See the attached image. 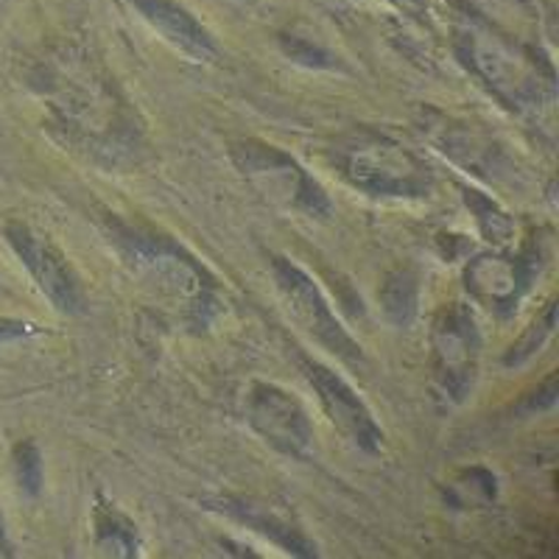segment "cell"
I'll return each instance as SVG.
<instances>
[{
	"mask_svg": "<svg viewBox=\"0 0 559 559\" xmlns=\"http://www.w3.org/2000/svg\"><path fill=\"white\" fill-rule=\"evenodd\" d=\"M43 93L51 104L53 121L70 143L96 157L118 159L134 143L132 123L115 84L87 59H57L45 68Z\"/></svg>",
	"mask_w": 559,
	"mask_h": 559,
	"instance_id": "1",
	"label": "cell"
},
{
	"mask_svg": "<svg viewBox=\"0 0 559 559\" xmlns=\"http://www.w3.org/2000/svg\"><path fill=\"white\" fill-rule=\"evenodd\" d=\"M109 241L121 252L123 263L132 269L143 286L152 288L157 297L174 299L188 317H202L210 308V280L204 269L185 254L168 238L143 233L138 227L115 222L109 229Z\"/></svg>",
	"mask_w": 559,
	"mask_h": 559,
	"instance_id": "2",
	"label": "cell"
},
{
	"mask_svg": "<svg viewBox=\"0 0 559 559\" xmlns=\"http://www.w3.org/2000/svg\"><path fill=\"white\" fill-rule=\"evenodd\" d=\"M336 163L349 185L372 197L419 199L433 191L431 168L383 134H353L336 148Z\"/></svg>",
	"mask_w": 559,
	"mask_h": 559,
	"instance_id": "3",
	"label": "cell"
},
{
	"mask_svg": "<svg viewBox=\"0 0 559 559\" xmlns=\"http://www.w3.org/2000/svg\"><path fill=\"white\" fill-rule=\"evenodd\" d=\"M229 157L243 179L274 207L299 210L319 218L331 213V202L324 191L302 171L292 154L280 152L277 146H269L261 140H238L229 148Z\"/></svg>",
	"mask_w": 559,
	"mask_h": 559,
	"instance_id": "4",
	"label": "cell"
},
{
	"mask_svg": "<svg viewBox=\"0 0 559 559\" xmlns=\"http://www.w3.org/2000/svg\"><path fill=\"white\" fill-rule=\"evenodd\" d=\"M274 280H277V288L286 299L288 311L297 319V324L308 336H313V342L322 344L328 353L342 358L347 367L364 369L367 367V356H364L361 344L349 336L342 328V322L336 319V313L331 311L328 299L322 297L313 280L308 277L299 266H294L286 258H274L272 261Z\"/></svg>",
	"mask_w": 559,
	"mask_h": 559,
	"instance_id": "5",
	"label": "cell"
},
{
	"mask_svg": "<svg viewBox=\"0 0 559 559\" xmlns=\"http://www.w3.org/2000/svg\"><path fill=\"white\" fill-rule=\"evenodd\" d=\"M431 353L437 383L451 401L462 403L476 383L481 358V336L467 308L453 302L437 313L431 328Z\"/></svg>",
	"mask_w": 559,
	"mask_h": 559,
	"instance_id": "6",
	"label": "cell"
},
{
	"mask_svg": "<svg viewBox=\"0 0 559 559\" xmlns=\"http://www.w3.org/2000/svg\"><path fill=\"white\" fill-rule=\"evenodd\" d=\"M551 254L543 249V238L534 236V241L523 249L521 258H503V254H484L467 266L464 272V286L476 302L496 313H512L523 294L532 288V283L548 266Z\"/></svg>",
	"mask_w": 559,
	"mask_h": 559,
	"instance_id": "7",
	"label": "cell"
},
{
	"mask_svg": "<svg viewBox=\"0 0 559 559\" xmlns=\"http://www.w3.org/2000/svg\"><path fill=\"white\" fill-rule=\"evenodd\" d=\"M247 419L274 451L308 459L313 451V426L297 397L272 383H254L247 394Z\"/></svg>",
	"mask_w": 559,
	"mask_h": 559,
	"instance_id": "8",
	"label": "cell"
},
{
	"mask_svg": "<svg viewBox=\"0 0 559 559\" xmlns=\"http://www.w3.org/2000/svg\"><path fill=\"white\" fill-rule=\"evenodd\" d=\"M7 238L20 261L26 263L32 277L37 280L39 292L51 299L57 311L68 313V317H76L84 311L82 286H79L73 269L64 261V254L53 243H48L32 227L17 222L7 227Z\"/></svg>",
	"mask_w": 559,
	"mask_h": 559,
	"instance_id": "9",
	"label": "cell"
},
{
	"mask_svg": "<svg viewBox=\"0 0 559 559\" xmlns=\"http://www.w3.org/2000/svg\"><path fill=\"white\" fill-rule=\"evenodd\" d=\"M302 369H306L308 381L317 389L319 403H322L324 414L331 417L333 426L344 433V437L353 442L356 448H361L364 453H378L383 448V431L376 423L372 412L367 408V403L353 392L347 381L342 376H336L333 369H328L324 364L313 361V358H299Z\"/></svg>",
	"mask_w": 559,
	"mask_h": 559,
	"instance_id": "10",
	"label": "cell"
},
{
	"mask_svg": "<svg viewBox=\"0 0 559 559\" xmlns=\"http://www.w3.org/2000/svg\"><path fill=\"white\" fill-rule=\"evenodd\" d=\"M473 64L487 79V84L498 96L518 107H540L543 98H551V82H540V73L534 76V64L509 51L501 43H487V39H473Z\"/></svg>",
	"mask_w": 559,
	"mask_h": 559,
	"instance_id": "11",
	"label": "cell"
},
{
	"mask_svg": "<svg viewBox=\"0 0 559 559\" xmlns=\"http://www.w3.org/2000/svg\"><path fill=\"white\" fill-rule=\"evenodd\" d=\"M210 509H216L222 515L233 518V521L243 523V526L254 528L258 534L269 537L277 543L280 548H286L288 554L297 557H317V546L306 537V532L294 521H288L277 507L258 498H243V496H224L210 501Z\"/></svg>",
	"mask_w": 559,
	"mask_h": 559,
	"instance_id": "12",
	"label": "cell"
},
{
	"mask_svg": "<svg viewBox=\"0 0 559 559\" xmlns=\"http://www.w3.org/2000/svg\"><path fill=\"white\" fill-rule=\"evenodd\" d=\"M132 3L185 57L197 59V62H210V59L218 57V48L207 34V28L197 23L193 14L177 7L174 0H132Z\"/></svg>",
	"mask_w": 559,
	"mask_h": 559,
	"instance_id": "13",
	"label": "cell"
},
{
	"mask_svg": "<svg viewBox=\"0 0 559 559\" xmlns=\"http://www.w3.org/2000/svg\"><path fill=\"white\" fill-rule=\"evenodd\" d=\"M439 132H442V138L437 143L456 166L471 168L478 177L498 179L496 171H501L503 157L501 152H492L496 146L484 134L473 132L467 123H445Z\"/></svg>",
	"mask_w": 559,
	"mask_h": 559,
	"instance_id": "14",
	"label": "cell"
},
{
	"mask_svg": "<svg viewBox=\"0 0 559 559\" xmlns=\"http://www.w3.org/2000/svg\"><path fill=\"white\" fill-rule=\"evenodd\" d=\"M96 546L98 551L112 554V557H138L140 554V537L134 523L102 496L96 501Z\"/></svg>",
	"mask_w": 559,
	"mask_h": 559,
	"instance_id": "15",
	"label": "cell"
},
{
	"mask_svg": "<svg viewBox=\"0 0 559 559\" xmlns=\"http://www.w3.org/2000/svg\"><path fill=\"white\" fill-rule=\"evenodd\" d=\"M381 306L389 322L401 328L412 324L419 308V280L412 269H394L386 274L381 286Z\"/></svg>",
	"mask_w": 559,
	"mask_h": 559,
	"instance_id": "16",
	"label": "cell"
},
{
	"mask_svg": "<svg viewBox=\"0 0 559 559\" xmlns=\"http://www.w3.org/2000/svg\"><path fill=\"white\" fill-rule=\"evenodd\" d=\"M464 202H467V207L473 210L478 229H481V236L487 238V241L492 243L512 241V236H515V224H512V218H509L507 213L492 202V199L484 197V193L478 191H464Z\"/></svg>",
	"mask_w": 559,
	"mask_h": 559,
	"instance_id": "17",
	"label": "cell"
},
{
	"mask_svg": "<svg viewBox=\"0 0 559 559\" xmlns=\"http://www.w3.org/2000/svg\"><path fill=\"white\" fill-rule=\"evenodd\" d=\"M554 328H557V302H551V306L543 311L540 319H534V324L523 333L521 342L509 347V353L503 356V364H507V367H521L528 358L537 356V353L546 347L548 338L554 336Z\"/></svg>",
	"mask_w": 559,
	"mask_h": 559,
	"instance_id": "18",
	"label": "cell"
},
{
	"mask_svg": "<svg viewBox=\"0 0 559 559\" xmlns=\"http://www.w3.org/2000/svg\"><path fill=\"white\" fill-rule=\"evenodd\" d=\"M14 471H17V481L23 492L39 496V489H43V456H39V448L28 439L14 448Z\"/></svg>",
	"mask_w": 559,
	"mask_h": 559,
	"instance_id": "19",
	"label": "cell"
},
{
	"mask_svg": "<svg viewBox=\"0 0 559 559\" xmlns=\"http://www.w3.org/2000/svg\"><path fill=\"white\" fill-rule=\"evenodd\" d=\"M32 333V324L26 322H12V319H0V342H9V338H20Z\"/></svg>",
	"mask_w": 559,
	"mask_h": 559,
	"instance_id": "20",
	"label": "cell"
},
{
	"mask_svg": "<svg viewBox=\"0 0 559 559\" xmlns=\"http://www.w3.org/2000/svg\"><path fill=\"white\" fill-rule=\"evenodd\" d=\"M0 554H7L12 557V543H9V532H7V521H3V512H0Z\"/></svg>",
	"mask_w": 559,
	"mask_h": 559,
	"instance_id": "21",
	"label": "cell"
}]
</instances>
